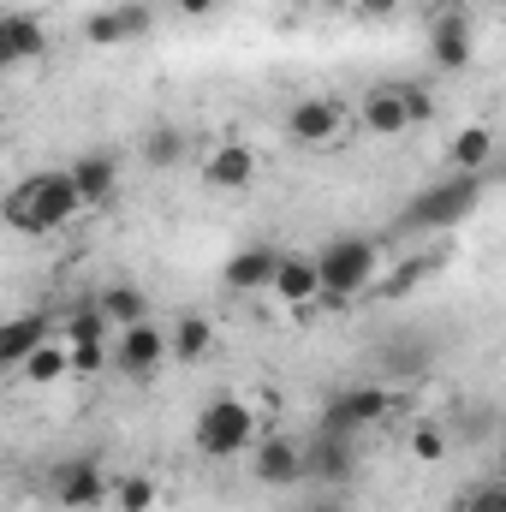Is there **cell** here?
Wrapping results in <instances>:
<instances>
[{
  "instance_id": "6da1fadb",
  "label": "cell",
  "mask_w": 506,
  "mask_h": 512,
  "mask_svg": "<svg viewBox=\"0 0 506 512\" xmlns=\"http://www.w3.org/2000/svg\"><path fill=\"white\" fill-rule=\"evenodd\" d=\"M78 215H84V203H78L66 173H30V179H18L0 197V221L12 233H24V239H48V233H60Z\"/></svg>"
},
{
  "instance_id": "7a4b0ae2",
  "label": "cell",
  "mask_w": 506,
  "mask_h": 512,
  "mask_svg": "<svg viewBox=\"0 0 506 512\" xmlns=\"http://www.w3.org/2000/svg\"><path fill=\"white\" fill-rule=\"evenodd\" d=\"M376 268H381V245L376 239L346 233V239L322 245V251H316V280H322L316 304H322V310H346L352 298H364V292L376 286Z\"/></svg>"
},
{
  "instance_id": "3957f363",
  "label": "cell",
  "mask_w": 506,
  "mask_h": 512,
  "mask_svg": "<svg viewBox=\"0 0 506 512\" xmlns=\"http://www.w3.org/2000/svg\"><path fill=\"white\" fill-rule=\"evenodd\" d=\"M483 191H489V179H483V173H453V179H441V185L417 191V197L405 203L399 227H405V233H447V227H459V221H471V215H477Z\"/></svg>"
},
{
  "instance_id": "277c9868",
  "label": "cell",
  "mask_w": 506,
  "mask_h": 512,
  "mask_svg": "<svg viewBox=\"0 0 506 512\" xmlns=\"http://www.w3.org/2000/svg\"><path fill=\"white\" fill-rule=\"evenodd\" d=\"M251 441H256V411L239 393H221V399L203 405V417H197V453L203 459H239V453H251Z\"/></svg>"
},
{
  "instance_id": "5b68a950",
  "label": "cell",
  "mask_w": 506,
  "mask_h": 512,
  "mask_svg": "<svg viewBox=\"0 0 506 512\" xmlns=\"http://www.w3.org/2000/svg\"><path fill=\"white\" fill-rule=\"evenodd\" d=\"M477 54V30H471V12L459 0H441L435 18H429V60L441 72H465Z\"/></svg>"
},
{
  "instance_id": "8992f818",
  "label": "cell",
  "mask_w": 506,
  "mask_h": 512,
  "mask_svg": "<svg viewBox=\"0 0 506 512\" xmlns=\"http://www.w3.org/2000/svg\"><path fill=\"white\" fill-rule=\"evenodd\" d=\"M387 411H393L387 387H346V393H334L322 405V429L328 435H364V429H376Z\"/></svg>"
},
{
  "instance_id": "52a82bcc",
  "label": "cell",
  "mask_w": 506,
  "mask_h": 512,
  "mask_svg": "<svg viewBox=\"0 0 506 512\" xmlns=\"http://www.w3.org/2000/svg\"><path fill=\"white\" fill-rule=\"evenodd\" d=\"M108 364L131 376V382H143V376H155L161 364H167V334L155 328V322H131L120 328L114 340H108Z\"/></svg>"
},
{
  "instance_id": "ba28073f",
  "label": "cell",
  "mask_w": 506,
  "mask_h": 512,
  "mask_svg": "<svg viewBox=\"0 0 506 512\" xmlns=\"http://www.w3.org/2000/svg\"><path fill=\"white\" fill-rule=\"evenodd\" d=\"M155 30V6L149 0H120V6H102L84 18V42L90 48H120V42H137Z\"/></svg>"
},
{
  "instance_id": "9c48e42d",
  "label": "cell",
  "mask_w": 506,
  "mask_h": 512,
  "mask_svg": "<svg viewBox=\"0 0 506 512\" xmlns=\"http://www.w3.org/2000/svg\"><path fill=\"white\" fill-rule=\"evenodd\" d=\"M346 120H352V114H346L334 96H304V102H292L286 131H292V143H304V149H328V143H340Z\"/></svg>"
},
{
  "instance_id": "30bf717a",
  "label": "cell",
  "mask_w": 506,
  "mask_h": 512,
  "mask_svg": "<svg viewBox=\"0 0 506 512\" xmlns=\"http://www.w3.org/2000/svg\"><path fill=\"white\" fill-rule=\"evenodd\" d=\"M251 471H256V483H268V489H292V483H304V441H298V435L251 441Z\"/></svg>"
},
{
  "instance_id": "8fae6325",
  "label": "cell",
  "mask_w": 506,
  "mask_h": 512,
  "mask_svg": "<svg viewBox=\"0 0 506 512\" xmlns=\"http://www.w3.org/2000/svg\"><path fill=\"white\" fill-rule=\"evenodd\" d=\"M316 292H322V280H316V256H304V251H280L274 256V274H268V298H274V304L304 310V304H316Z\"/></svg>"
},
{
  "instance_id": "7c38bea8",
  "label": "cell",
  "mask_w": 506,
  "mask_h": 512,
  "mask_svg": "<svg viewBox=\"0 0 506 512\" xmlns=\"http://www.w3.org/2000/svg\"><path fill=\"white\" fill-rule=\"evenodd\" d=\"M352 465H358L352 435H328V429H316V441H304V477H310V483H346Z\"/></svg>"
},
{
  "instance_id": "4fadbf2b",
  "label": "cell",
  "mask_w": 506,
  "mask_h": 512,
  "mask_svg": "<svg viewBox=\"0 0 506 512\" xmlns=\"http://www.w3.org/2000/svg\"><path fill=\"white\" fill-rule=\"evenodd\" d=\"M54 501H60V507H72V512L108 507V477H102V465H90V459L60 465V477H54Z\"/></svg>"
},
{
  "instance_id": "5bb4252c",
  "label": "cell",
  "mask_w": 506,
  "mask_h": 512,
  "mask_svg": "<svg viewBox=\"0 0 506 512\" xmlns=\"http://www.w3.org/2000/svg\"><path fill=\"white\" fill-rule=\"evenodd\" d=\"M66 179H72V191H78L84 209H102V203L120 191V161L96 149V155H78V161L66 167Z\"/></svg>"
},
{
  "instance_id": "9a60e30c",
  "label": "cell",
  "mask_w": 506,
  "mask_h": 512,
  "mask_svg": "<svg viewBox=\"0 0 506 512\" xmlns=\"http://www.w3.org/2000/svg\"><path fill=\"white\" fill-rule=\"evenodd\" d=\"M256 179V149L251 143H221V149H209V161H203V185L209 191H245Z\"/></svg>"
},
{
  "instance_id": "2e32d148",
  "label": "cell",
  "mask_w": 506,
  "mask_h": 512,
  "mask_svg": "<svg viewBox=\"0 0 506 512\" xmlns=\"http://www.w3.org/2000/svg\"><path fill=\"white\" fill-rule=\"evenodd\" d=\"M274 256L268 245H245V251L227 256V268H221V286L227 292H268V274H274Z\"/></svg>"
},
{
  "instance_id": "e0dca14e",
  "label": "cell",
  "mask_w": 506,
  "mask_h": 512,
  "mask_svg": "<svg viewBox=\"0 0 506 512\" xmlns=\"http://www.w3.org/2000/svg\"><path fill=\"white\" fill-rule=\"evenodd\" d=\"M358 126L370 131V137H399V131H411V120H405V102H399V84L370 90V96L358 102Z\"/></svg>"
},
{
  "instance_id": "ac0fdd59",
  "label": "cell",
  "mask_w": 506,
  "mask_h": 512,
  "mask_svg": "<svg viewBox=\"0 0 506 512\" xmlns=\"http://www.w3.org/2000/svg\"><path fill=\"white\" fill-rule=\"evenodd\" d=\"M48 340V316H12V322H0V370H18L36 346Z\"/></svg>"
},
{
  "instance_id": "d6986e66",
  "label": "cell",
  "mask_w": 506,
  "mask_h": 512,
  "mask_svg": "<svg viewBox=\"0 0 506 512\" xmlns=\"http://www.w3.org/2000/svg\"><path fill=\"white\" fill-rule=\"evenodd\" d=\"M215 352V322L209 316H179L173 334H167V358L173 364H203Z\"/></svg>"
},
{
  "instance_id": "ffe728a7",
  "label": "cell",
  "mask_w": 506,
  "mask_h": 512,
  "mask_svg": "<svg viewBox=\"0 0 506 512\" xmlns=\"http://www.w3.org/2000/svg\"><path fill=\"white\" fill-rule=\"evenodd\" d=\"M18 376L30 387H54V382H66L72 376V358H66V340H42L24 364H18Z\"/></svg>"
},
{
  "instance_id": "44dd1931",
  "label": "cell",
  "mask_w": 506,
  "mask_h": 512,
  "mask_svg": "<svg viewBox=\"0 0 506 512\" xmlns=\"http://www.w3.org/2000/svg\"><path fill=\"white\" fill-rule=\"evenodd\" d=\"M96 310H102V322L120 334V328H131V322H149V298L137 292V286H108L102 298H96Z\"/></svg>"
},
{
  "instance_id": "7402d4cb",
  "label": "cell",
  "mask_w": 506,
  "mask_h": 512,
  "mask_svg": "<svg viewBox=\"0 0 506 512\" xmlns=\"http://www.w3.org/2000/svg\"><path fill=\"white\" fill-rule=\"evenodd\" d=\"M155 501H161L155 477H143V471L108 477V507H114V512H155Z\"/></svg>"
},
{
  "instance_id": "603a6c76",
  "label": "cell",
  "mask_w": 506,
  "mask_h": 512,
  "mask_svg": "<svg viewBox=\"0 0 506 512\" xmlns=\"http://www.w3.org/2000/svg\"><path fill=\"white\" fill-rule=\"evenodd\" d=\"M447 155H453V167H459V173H483V167L495 161V131H489V126H465L459 137H453V149H447Z\"/></svg>"
},
{
  "instance_id": "cb8c5ba5",
  "label": "cell",
  "mask_w": 506,
  "mask_h": 512,
  "mask_svg": "<svg viewBox=\"0 0 506 512\" xmlns=\"http://www.w3.org/2000/svg\"><path fill=\"white\" fill-rule=\"evenodd\" d=\"M6 30H12V48H18V66H36L48 54V24L36 12H6Z\"/></svg>"
},
{
  "instance_id": "d4e9b609",
  "label": "cell",
  "mask_w": 506,
  "mask_h": 512,
  "mask_svg": "<svg viewBox=\"0 0 506 512\" xmlns=\"http://www.w3.org/2000/svg\"><path fill=\"white\" fill-rule=\"evenodd\" d=\"M108 322H102V310H96V298H84L72 316H66V352H78V346H108Z\"/></svg>"
},
{
  "instance_id": "484cf974",
  "label": "cell",
  "mask_w": 506,
  "mask_h": 512,
  "mask_svg": "<svg viewBox=\"0 0 506 512\" xmlns=\"http://www.w3.org/2000/svg\"><path fill=\"white\" fill-rule=\"evenodd\" d=\"M179 155H185V131L155 126L149 137H143V167H173Z\"/></svg>"
},
{
  "instance_id": "4316f807",
  "label": "cell",
  "mask_w": 506,
  "mask_h": 512,
  "mask_svg": "<svg viewBox=\"0 0 506 512\" xmlns=\"http://www.w3.org/2000/svg\"><path fill=\"white\" fill-rule=\"evenodd\" d=\"M405 447H411V459H423V465H441V459H447V435H441L435 423H417V429L405 435Z\"/></svg>"
},
{
  "instance_id": "83f0119b",
  "label": "cell",
  "mask_w": 506,
  "mask_h": 512,
  "mask_svg": "<svg viewBox=\"0 0 506 512\" xmlns=\"http://www.w3.org/2000/svg\"><path fill=\"white\" fill-rule=\"evenodd\" d=\"M459 512H506V489L489 477V483H477V489L459 501Z\"/></svg>"
},
{
  "instance_id": "f1b7e54d",
  "label": "cell",
  "mask_w": 506,
  "mask_h": 512,
  "mask_svg": "<svg viewBox=\"0 0 506 512\" xmlns=\"http://www.w3.org/2000/svg\"><path fill=\"white\" fill-rule=\"evenodd\" d=\"M399 102H405V120H411V126L435 120V96H429L423 84H399Z\"/></svg>"
},
{
  "instance_id": "f546056e",
  "label": "cell",
  "mask_w": 506,
  "mask_h": 512,
  "mask_svg": "<svg viewBox=\"0 0 506 512\" xmlns=\"http://www.w3.org/2000/svg\"><path fill=\"white\" fill-rule=\"evenodd\" d=\"M393 12H399V0H346V18H364V24H381Z\"/></svg>"
},
{
  "instance_id": "4dcf8cb0",
  "label": "cell",
  "mask_w": 506,
  "mask_h": 512,
  "mask_svg": "<svg viewBox=\"0 0 506 512\" xmlns=\"http://www.w3.org/2000/svg\"><path fill=\"white\" fill-rule=\"evenodd\" d=\"M417 280H423V262H405V268H399V274H393V280H387L381 292L393 298V292H405V286H417Z\"/></svg>"
},
{
  "instance_id": "1f68e13d",
  "label": "cell",
  "mask_w": 506,
  "mask_h": 512,
  "mask_svg": "<svg viewBox=\"0 0 506 512\" xmlns=\"http://www.w3.org/2000/svg\"><path fill=\"white\" fill-rule=\"evenodd\" d=\"M215 6H221V0H173V12H179V18H209Z\"/></svg>"
},
{
  "instance_id": "d6a6232c",
  "label": "cell",
  "mask_w": 506,
  "mask_h": 512,
  "mask_svg": "<svg viewBox=\"0 0 506 512\" xmlns=\"http://www.w3.org/2000/svg\"><path fill=\"white\" fill-rule=\"evenodd\" d=\"M18 66V48H12V30H6V12H0V72Z\"/></svg>"
},
{
  "instance_id": "836d02e7",
  "label": "cell",
  "mask_w": 506,
  "mask_h": 512,
  "mask_svg": "<svg viewBox=\"0 0 506 512\" xmlns=\"http://www.w3.org/2000/svg\"><path fill=\"white\" fill-rule=\"evenodd\" d=\"M310 512H346V507H334V501H316V507H310Z\"/></svg>"
},
{
  "instance_id": "e575fe53",
  "label": "cell",
  "mask_w": 506,
  "mask_h": 512,
  "mask_svg": "<svg viewBox=\"0 0 506 512\" xmlns=\"http://www.w3.org/2000/svg\"><path fill=\"white\" fill-rule=\"evenodd\" d=\"M495 6H501V0H495Z\"/></svg>"
}]
</instances>
